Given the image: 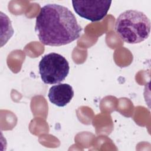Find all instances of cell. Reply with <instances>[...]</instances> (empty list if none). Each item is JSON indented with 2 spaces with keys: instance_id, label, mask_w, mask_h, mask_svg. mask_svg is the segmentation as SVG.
Listing matches in <instances>:
<instances>
[{
  "instance_id": "cell-4",
  "label": "cell",
  "mask_w": 151,
  "mask_h": 151,
  "mask_svg": "<svg viewBox=\"0 0 151 151\" xmlns=\"http://www.w3.org/2000/svg\"><path fill=\"white\" fill-rule=\"evenodd\" d=\"M72 4L78 15L91 22H96L106 16L111 1H72Z\"/></svg>"
},
{
  "instance_id": "cell-2",
  "label": "cell",
  "mask_w": 151,
  "mask_h": 151,
  "mask_svg": "<svg viewBox=\"0 0 151 151\" xmlns=\"http://www.w3.org/2000/svg\"><path fill=\"white\" fill-rule=\"evenodd\" d=\"M115 31L128 44H138L146 40L150 32V21L143 12L133 9L125 11L117 18Z\"/></svg>"
},
{
  "instance_id": "cell-5",
  "label": "cell",
  "mask_w": 151,
  "mask_h": 151,
  "mask_svg": "<svg viewBox=\"0 0 151 151\" xmlns=\"http://www.w3.org/2000/svg\"><path fill=\"white\" fill-rule=\"evenodd\" d=\"M74 96L72 86L67 83H61L50 87L48 97L50 101L58 107H64L68 104Z\"/></svg>"
},
{
  "instance_id": "cell-3",
  "label": "cell",
  "mask_w": 151,
  "mask_h": 151,
  "mask_svg": "<svg viewBox=\"0 0 151 151\" xmlns=\"http://www.w3.org/2000/svg\"><path fill=\"white\" fill-rule=\"evenodd\" d=\"M38 68L41 80L48 84H55L64 81L70 70L66 58L55 52L43 56L39 63Z\"/></svg>"
},
{
  "instance_id": "cell-1",
  "label": "cell",
  "mask_w": 151,
  "mask_h": 151,
  "mask_svg": "<svg viewBox=\"0 0 151 151\" xmlns=\"http://www.w3.org/2000/svg\"><path fill=\"white\" fill-rule=\"evenodd\" d=\"M82 30L73 13L59 4L44 5L36 18L35 31L45 45L68 44L81 36Z\"/></svg>"
}]
</instances>
